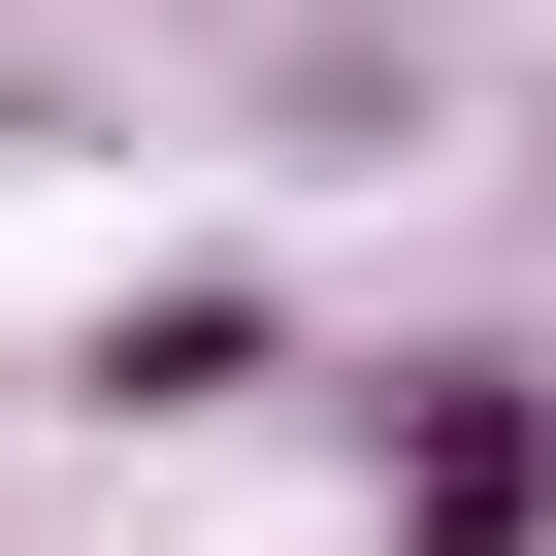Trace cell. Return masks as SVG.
Wrapping results in <instances>:
<instances>
[{"label":"cell","instance_id":"cell-1","mask_svg":"<svg viewBox=\"0 0 556 556\" xmlns=\"http://www.w3.org/2000/svg\"><path fill=\"white\" fill-rule=\"evenodd\" d=\"M393 556H556V393L523 361H393Z\"/></svg>","mask_w":556,"mask_h":556},{"label":"cell","instance_id":"cell-2","mask_svg":"<svg viewBox=\"0 0 556 556\" xmlns=\"http://www.w3.org/2000/svg\"><path fill=\"white\" fill-rule=\"evenodd\" d=\"M99 393H131V426H197V393H262V262H164V295L99 328Z\"/></svg>","mask_w":556,"mask_h":556}]
</instances>
